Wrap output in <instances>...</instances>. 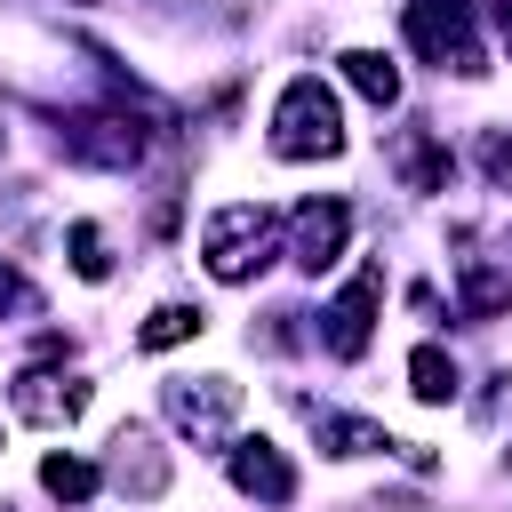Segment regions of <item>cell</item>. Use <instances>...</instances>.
Returning a JSON list of instances; mask_svg holds the SVG:
<instances>
[{
	"label": "cell",
	"mask_w": 512,
	"mask_h": 512,
	"mask_svg": "<svg viewBox=\"0 0 512 512\" xmlns=\"http://www.w3.org/2000/svg\"><path fill=\"white\" fill-rule=\"evenodd\" d=\"M408 48L456 80H480L488 72V48H480V24H472V0H408Z\"/></svg>",
	"instance_id": "obj_3"
},
{
	"label": "cell",
	"mask_w": 512,
	"mask_h": 512,
	"mask_svg": "<svg viewBox=\"0 0 512 512\" xmlns=\"http://www.w3.org/2000/svg\"><path fill=\"white\" fill-rule=\"evenodd\" d=\"M376 304H384V272H376V264H360V272L336 288V304L320 312V344H328L336 360H360V352H368V336H376Z\"/></svg>",
	"instance_id": "obj_6"
},
{
	"label": "cell",
	"mask_w": 512,
	"mask_h": 512,
	"mask_svg": "<svg viewBox=\"0 0 512 512\" xmlns=\"http://www.w3.org/2000/svg\"><path fill=\"white\" fill-rule=\"evenodd\" d=\"M336 64H344V80H352L376 112H392V104H400V64H392L384 48H344Z\"/></svg>",
	"instance_id": "obj_13"
},
{
	"label": "cell",
	"mask_w": 512,
	"mask_h": 512,
	"mask_svg": "<svg viewBox=\"0 0 512 512\" xmlns=\"http://www.w3.org/2000/svg\"><path fill=\"white\" fill-rule=\"evenodd\" d=\"M200 328H208L200 304H160V312L136 328V344H144V352H168V344H184V336H200Z\"/></svg>",
	"instance_id": "obj_17"
},
{
	"label": "cell",
	"mask_w": 512,
	"mask_h": 512,
	"mask_svg": "<svg viewBox=\"0 0 512 512\" xmlns=\"http://www.w3.org/2000/svg\"><path fill=\"white\" fill-rule=\"evenodd\" d=\"M296 408H304L320 456H384V448H400V440H392L384 424H368V416H336V408H320V400H296Z\"/></svg>",
	"instance_id": "obj_12"
},
{
	"label": "cell",
	"mask_w": 512,
	"mask_h": 512,
	"mask_svg": "<svg viewBox=\"0 0 512 512\" xmlns=\"http://www.w3.org/2000/svg\"><path fill=\"white\" fill-rule=\"evenodd\" d=\"M272 256H280V216H272L264 200H224V208L200 224V264H208V280H224V288L256 280Z\"/></svg>",
	"instance_id": "obj_1"
},
{
	"label": "cell",
	"mask_w": 512,
	"mask_h": 512,
	"mask_svg": "<svg viewBox=\"0 0 512 512\" xmlns=\"http://www.w3.org/2000/svg\"><path fill=\"white\" fill-rule=\"evenodd\" d=\"M408 392H416L424 408L456 400V392H464V384H456V360H448L440 344H416V352H408Z\"/></svg>",
	"instance_id": "obj_16"
},
{
	"label": "cell",
	"mask_w": 512,
	"mask_h": 512,
	"mask_svg": "<svg viewBox=\"0 0 512 512\" xmlns=\"http://www.w3.org/2000/svg\"><path fill=\"white\" fill-rule=\"evenodd\" d=\"M64 248H72V272H80V280H112V248H104V232H96V224H72V232H64Z\"/></svg>",
	"instance_id": "obj_18"
},
{
	"label": "cell",
	"mask_w": 512,
	"mask_h": 512,
	"mask_svg": "<svg viewBox=\"0 0 512 512\" xmlns=\"http://www.w3.org/2000/svg\"><path fill=\"white\" fill-rule=\"evenodd\" d=\"M472 160L488 168L496 192H512V136H504V128H480V136H472Z\"/></svg>",
	"instance_id": "obj_19"
},
{
	"label": "cell",
	"mask_w": 512,
	"mask_h": 512,
	"mask_svg": "<svg viewBox=\"0 0 512 512\" xmlns=\"http://www.w3.org/2000/svg\"><path fill=\"white\" fill-rule=\"evenodd\" d=\"M224 472H232V488H240V496H256V504H288V496H296V464H288L264 432L224 440Z\"/></svg>",
	"instance_id": "obj_10"
},
{
	"label": "cell",
	"mask_w": 512,
	"mask_h": 512,
	"mask_svg": "<svg viewBox=\"0 0 512 512\" xmlns=\"http://www.w3.org/2000/svg\"><path fill=\"white\" fill-rule=\"evenodd\" d=\"M168 448H160V432L152 424H120L112 432V456H104V480L120 488V496H136V504H160L168 496Z\"/></svg>",
	"instance_id": "obj_7"
},
{
	"label": "cell",
	"mask_w": 512,
	"mask_h": 512,
	"mask_svg": "<svg viewBox=\"0 0 512 512\" xmlns=\"http://www.w3.org/2000/svg\"><path fill=\"white\" fill-rule=\"evenodd\" d=\"M384 160H392V176H400L408 192H448V176H456V160H448V144H440L432 128H392Z\"/></svg>",
	"instance_id": "obj_11"
},
{
	"label": "cell",
	"mask_w": 512,
	"mask_h": 512,
	"mask_svg": "<svg viewBox=\"0 0 512 512\" xmlns=\"http://www.w3.org/2000/svg\"><path fill=\"white\" fill-rule=\"evenodd\" d=\"M40 488H48L56 504H88V496L104 488V464H88V456H72V448H48V456H40Z\"/></svg>",
	"instance_id": "obj_14"
},
{
	"label": "cell",
	"mask_w": 512,
	"mask_h": 512,
	"mask_svg": "<svg viewBox=\"0 0 512 512\" xmlns=\"http://www.w3.org/2000/svg\"><path fill=\"white\" fill-rule=\"evenodd\" d=\"M0 320H40V288L0 256Z\"/></svg>",
	"instance_id": "obj_20"
},
{
	"label": "cell",
	"mask_w": 512,
	"mask_h": 512,
	"mask_svg": "<svg viewBox=\"0 0 512 512\" xmlns=\"http://www.w3.org/2000/svg\"><path fill=\"white\" fill-rule=\"evenodd\" d=\"M144 144H152V128L144 120H128V112H56V152L64 160H80V168H136L144 160Z\"/></svg>",
	"instance_id": "obj_4"
},
{
	"label": "cell",
	"mask_w": 512,
	"mask_h": 512,
	"mask_svg": "<svg viewBox=\"0 0 512 512\" xmlns=\"http://www.w3.org/2000/svg\"><path fill=\"white\" fill-rule=\"evenodd\" d=\"M8 400H16V416H24V424L64 432V424H80V416H88V376H72V368H24Z\"/></svg>",
	"instance_id": "obj_8"
},
{
	"label": "cell",
	"mask_w": 512,
	"mask_h": 512,
	"mask_svg": "<svg viewBox=\"0 0 512 512\" xmlns=\"http://www.w3.org/2000/svg\"><path fill=\"white\" fill-rule=\"evenodd\" d=\"M488 16H496V32H504V48H512V0H488Z\"/></svg>",
	"instance_id": "obj_22"
},
{
	"label": "cell",
	"mask_w": 512,
	"mask_h": 512,
	"mask_svg": "<svg viewBox=\"0 0 512 512\" xmlns=\"http://www.w3.org/2000/svg\"><path fill=\"white\" fill-rule=\"evenodd\" d=\"M456 288H464V320H496V312H512V280H504V272H488L480 256H464V264H456Z\"/></svg>",
	"instance_id": "obj_15"
},
{
	"label": "cell",
	"mask_w": 512,
	"mask_h": 512,
	"mask_svg": "<svg viewBox=\"0 0 512 512\" xmlns=\"http://www.w3.org/2000/svg\"><path fill=\"white\" fill-rule=\"evenodd\" d=\"M480 416H512V368L488 376V408H480Z\"/></svg>",
	"instance_id": "obj_21"
},
{
	"label": "cell",
	"mask_w": 512,
	"mask_h": 512,
	"mask_svg": "<svg viewBox=\"0 0 512 512\" xmlns=\"http://www.w3.org/2000/svg\"><path fill=\"white\" fill-rule=\"evenodd\" d=\"M344 240H352V208L344 200H304L296 216H288V264L296 272H328L336 256H344Z\"/></svg>",
	"instance_id": "obj_9"
},
{
	"label": "cell",
	"mask_w": 512,
	"mask_h": 512,
	"mask_svg": "<svg viewBox=\"0 0 512 512\" xmlns=\"http://www.w3.org/2000/svg\"><path fill=\"white\" fill-rule=\"evenodd\" d=\"M504 456H512V448H504Z\"/></svg>",
	"instance_id": "obj_24"
},
{
	"label": "cell",
	"mask_w": 512,
	"mask_h": 512,
	"mask_svg": "<svg viewBox=\"0 0 512 512\" xmlns=\"http://www.w3.org/2000/svg\"><path fill=\"white\" fill-rule=\"evenodd\" d=\"M72 8H96V0H72Z\"/></svg>",
	"instance_id": "obj_23"
},
{
	"label": "cell",
	"mask_w": 512,
	"mask_h": 512,
	"mask_svg": "<svg viewBox=\"0 0 512 512\" xmlns=\"http://www.w3.org/2000/svg\"><path fill=\"white\" fill-rule=\"evenodd\" d=\"M272 152L280 160H336L344 152V112H336V88L320 72H296L272 104Z\"/></svg>",
	"instance_id": "obj_2"
},
{
	"label": "cell",
	"mask_w": 512,
	"mask_h": 512,
	"mask_svg": "<svg viewBox=\"0 0 512 512\" xmlns=\"http://www.w3.org/2000/svg\"><path fill=\"white\" fill-rule=\"evenodd\" d=\"M160 400H168V424L192 432V448H224L232 440V416H240V384L232 376H184Z\"/></svg>",
	"instance_id": "obj_5"
}]
</instances>
